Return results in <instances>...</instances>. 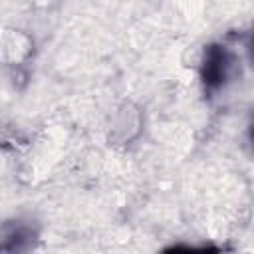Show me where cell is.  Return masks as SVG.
Listing matches in <instances>:
<instances>
[{"label": "cell", "instance_id": "7a4b0ae2", "mask_svg": "<svg viewBox=\"0 0 254 254\" xmlns=\"http://www.w3.org/2000/svg\"><path fill=\"white\" fill-rule=\"evenodd\" d=\"M246 46H248V52H250V60L254 62V26L248 34V40H246Z\"/></svg>", "mask_w": 254, "mask_h": 254}, {"label": "cell", "instance_id": "3957f363", "mask_svg": "<svg viewBox=\"0 0 254 254\" xmlns=\"http://www.w3.org/2000/svg\"><path fill=\"white\" fill-rule=\"evenodd\" d=\"M248 137H250V145H252V149H254V121L250 123V129H248Z\"/></svg>", "mask_w": 254, "mask_h": 254}, {"label": "cell", "instance_id": "6da1fadb", "mask_svg": "<svg viewBox=\"0 0 254 254\" xmlns=\"http://www.w3.org/2000/svg\"><path fill=\"white\" fill-rule=\"evenodd\" d=\"M232 69V56L222 44H210L202 52L200 60V81L206 93H214L230 77Z\"/></svg>", "mask_w": 254, "mask_h": 254}]
</instances>
